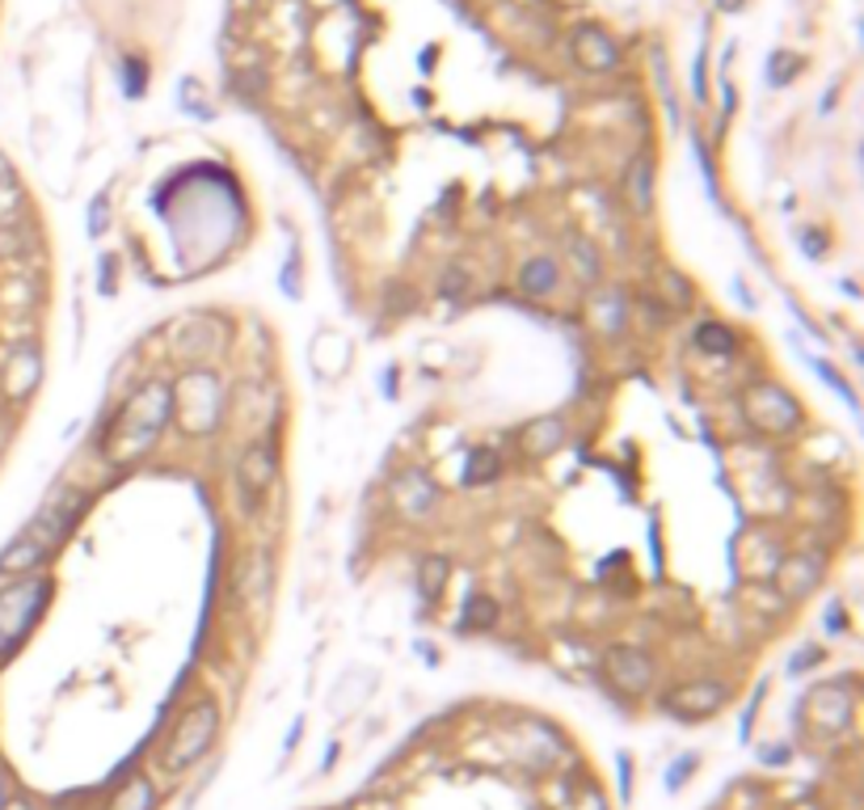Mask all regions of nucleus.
Here are the masks:
<instances>
[{
	"label": "nucleus",
	"mask_w": 864,
	"mask_h": 810,
	"mask_svg": "<svg viewBox=\"0 0 864 810\" xmlns=\"http://www.w3.org/2000/svg\"><path fill=\"white\" fill-rule=\"evenodd\" d=\"M173 423V393L165 381H148L144 388H135L126 405L114 414V423L105 431V460L110 465H135L148 452L156 448V439L165 435Z\"/></svg>",
	"instance_id": "nucleus-1"
},
{
	"label": "nucleus",
	"mask_w": 864,
	"mask_h": 810,
	"mask_svg": "<svg viewBox=\"0 0 864 810\" xmlns=\"http://www.w3.org/2000/svg\"><path fill=\"white\" fill-rule=\"evenodd\" d=\"M220 739V705L215 701H194L190 709H182V718L173 722L161 751V768L169 777H182L190 768L207 756Z\"/></svg>",
	"instance_id": "nucleus-2"
},
{
	"label": "nucleus",
	"mask_w": 864,
	"mask_h": 810,
	"mask_svg": "<svg viewBox=\"0 0 864 810\" xmlns=\"http://www.w3.org/2000/svg\"><path fill=\"white\" fill-rule=\"evenodd\" d=\"M51 591L55 587L47 575H21L18 583H9L0 591V662L30 638V629L39 625V617L51 604Z\"/></svg>",
	"instance_id": "nucleus-3"
},
{
	"label": "nucleus",
	"mask_w": 864,
	"mask_h": 810,
	"mask_svg": "<svg viewBox=\"0 0 864 810\" xmlns=\"http://www.w3.org/2000/svg\"><path fill=\"white\" fill-rule=\"evenodd\" d=\"M173 393V418L182 423V431L190 435H211L224 418V388L220 376L207 367H190L177 384H169Z\"/></svg>",
	"instance_id": "nucleus-4"
},
{
	"label": "nucleus",
	"mask_w": 864,
	"mask_h": 810,
	"mask_svg": "<svg viewBox=\"0 0 864 810\" xmlns=\"http://www.w3.org/2000/svg\"><path fill=\"white\" fill-rule=\"evenodd\" d=\"M742 414L746 423L763 435H793L801 427V409L797 402L789 397V388L780 384H751L742 393Z\"/></svg>",
	"instance_id": "nucleus-5"
},
{
	"label": "nucleus",
	"mask_w": 864,
	"mask_h": 810,
	"mask_svg": "<svg viewBox=\"0 0 864 810\" xmlns=\"http://www.w3.org/2000/svg\"><path fill=\"white\" fill-rule=\"evenodd\" d=\"M84 507H89V498H84L81 490H55L51 498H47V507L39 512V519L26 528V536H34L42 549L51 554L63 536L81 524Z\"/></svg>",
	"instance_id": "nucleus-6"
},
{
	"label": "nucleus",
	"mask_w": 864,
	"mask_h": 810,
	"mask_svg": "<svg viewBox=\"0 0 864 810\" xmlns=\"http://www.w3.org/2000/svg\"><path fill=\"white\" fill-rule=\"evenodd\" d=\"M274 477H278V456L271 444H250L245 456L236 460V494H241V512H257L262 498L271 494Z\"/></svg>",
	"instance_id": "nucleus-7"
},
{
	"label": "nucleus",
	"mask_w": 864,
	"mask_h": 810,
	"mask_svg": "<svg viewBox=\"0 0 864 810\" xmlns=\"http://www.w3.org/2000/svg\"><path fill=\"white\" fill-rule=\"evenodd\" d=\"M603 676L620 697H646L653 688V659L637 646H611L603 655Z\"/></svg>",
	"instance_id": "nucleus-8"
},
{
	"label": "nucleus",
	"mask_w": 864,
	"mask_h": 810,
	"mask_svg": "<svg viewBox=\"0 0 864 810\" xmlns=\"http://www.w3.org/2000/svg\"><path fill=\"white\" fill-rule=\"evenodd\" d=\"M852 709H856V701H852L847 684H822L805 697V722L822 735H840L852 722Z\"/></svg>",
	"instance_id": "nucleus-9"
},
{
	"label": "nucleus",
	"mask_w": 864,
	"mask_h": 810,
	"mask_svg": "<svg viewBox=\"0 0 864 810\" xmlns=\"http://www.w3.org/2000/svg\"><path fill=\"white\" fill-rule=\"evenodd\" d=\"M725 705H730V688L713 680L683 684V688H674L671 697H667V709H671L674 718H683V722H704V718L721 713Z\"/></svg>",
	"instance_id": "nucleus-10"
},
{
	"label": "nucleus",
	"mask_w": 864,
	"mask_h": 810,
	"mask_svg": "<svg viewBox=\"0 0 864 810\" xmlns=\"http://www.w3.org/2000/svg\"><path fill=\"white\" fill-rule=\"evenodd\" d=\"M42 381V355L39 346H13L4 363H0V393L9 397V402H26Z\"/></svg>",
	"instance_id": "nucleus-11"
},
{
	"label": "nucleus",
	"mask_w": 864,
	"mask_h": 810,
	"mask_svg": "<svg viewBox=\"0 0 864 810\" xmlns=\"http://www.w3.org/2000/svg\"><path fill=\"white\" fill-rule=\"evenodd\" d=\"M435 503H439V494H435V482L426 473L421 469L397 473V482H393V507L405 519H426V515L435 512Z\"/></svg>",
	"instance_id": "nucleus-12"
},
{
	"label": "nucleus",
	"mask_w": 864,
	"mask_h": 810,
	"mask_svg": "<svg viewBox=\"0 0 864 810\" xmlns=\"http://www.w3.org/2000/svg\"><path fill=\"white\" fill-rule=\"evenodd\" d=\"M772 578H776V591L784 599H805L822 583V557H814V554L780 557V566Z\"/></svg>",
	"instance_id": "nucleus-13"
},
{
	"label": "nucleus",
	"mask_w": 864,
	"mask_h": 810,
	"mask_svg": "<svg viewBox=\"0 0 864 810\" xmlns=\"http://www.w3.org/2000/svg\"><path fill=\"white\" fill-rule=\"evenodd\" d=\"M569 47H573V60L587 68V72H611V68L620 64V51H616V43H611L599 26L573 30V43Z\"/></svg>",
	"instance_id": "nucleus-14"
},
{
	"label": "nucleus",
	"mask_w": 864,
	"mask_h": 810,
	"mask_svg": "<svg viewBox=\"0 0 864 810\" xmlns=\"http://www.w3.org/2000/svg\"><path fill=\"white\" fill-rule=\"evenodd\" d=\"M220 351V330H207L203 317L182 321V330H173V355L182 363H207Z\"/></svg>",
	"instance_id": "nucleus-15"
},
{
	"label": "nucleus",
	"mask_w": 864,
	"mask_h": 810,
	"mask_svg": "<svg viewBox=\"0 0 864 810\" xmlns=\"http://www.w3.org/2000/svg\"><path fill=\"white\" fill-rule=\"evenodd\" d=\"M780 557H784V549L776 545V536H768V533H746L742 540H738V561H742V570H746L751 578L776 575Z\"/></svg>",
	"instance_id": "nucleus-16"
},
{
	"label": "nucleus",
	"mask_w": 864,
	"mask_h": 810,
	"mask_svg": "<svg viewBox=\"0 0 864 810\" xmlns=\"http://www.w3.org/2000/svg\"><path fill=\"white\" fill-rule=\"evenodd\" d=\"M105 810H156V786L144 772H131L123 786L110 793Z\"/></svg>",
	"instance_id": "nucleus-17"
},
{
	"label": "nucleus",
	"mask_w": 864,
	"mask_h": 810,
	"mask_svg": "<svg viewBox=\"0 0 864 810\" xmlns=\"http://www.w3.org/2000/svg\"><path fill=\"white\" fill-rule=\"evenodd\" d=\"M47 561V549H42L34 536L21 533L4 554H0V575H34V566Z\"/></svg>",
	"instance_id": "nucleus-18"
},
{
	"label": "nucleus",
	"mask_w": 864,
	"mask_h": 810,
	"mask_svg": "<svg viewBox=\"0 0 864 810\" xmlns=\"http://www.w3.org/2000/svg\"><path fill=\"white\" fill-rule=\"evenodd\" d=\"M566 444V423L561 418H540V423H531L524 431V452L531 460H545L552 452Z\"/></svg>",
	"instance_id": "nucleus-19"
},
{
	"label": "nucleus",
	"mask_w": 864,
	"mask_h": 810,
	"mask_svg": "<svg viewBox=\"0 0 864 810\" xmlns=\"http://www.w3.org/2000/svg\"><path fill=\"white\" fill-rule=\"evenodd\" d=\"M590 321L603 334H620L624 330V296L620 292H594L590 296Z\"/></svg>",
	"instance_id": "nucleus-20"
},
{
	"label": "nucleus",
	"mask_w": 864,
	"mask_h": 810,
	"mask_svg": "<svg viewBox=\"0 0 864 810\" xmlns=\"http://www.w3.org/2000/svg\"><path fill=\"white\" fill-rule=\"evenodd\" d=\"M519 283H524V292H531V296H552L557 283H561V271H557L552 257H531L524 266V275H519Z\"/></svg>",
	"instance_id": "nucleus-21"
},
{
	"label": "nucleus",
	"mask_w": 864,
	"mask_h": 810,
	"mask_svg": "<svg viewBox=\"0 0 864 810\" xmlns=\"http://www.w3.org/2000/svg\"><path fill=\"white\" fill-rule=\"evenodd\" d=\"M629 203H632V212H650V203H653V170H650V161L641 156V161H632V170H629Z\"/></svg>",
	"instance_id": "nucleus-22"
},
{
	"label": "nucleus",
	"mask_w": 864,
	"mask_h": 810,
	"mask_svg": "<svg viewBox=\"0 0 864 810\" xmlns=\"http://www.w3.org/2000/svg\"><path fill=\"white\" fill-rule=\"evenodd\" d=\"M695 346L709 351V355H730L734 351V330H725L716 321H704V325H695Z\"/></svg>",
	"instance_id": "nucleus-23"
},
{
	"label": "nucleus",
	"mask_w": 864,
	"mask_h": 810,
	"mask_svg": "<svg viewBox=\"0 0 864 810\" xmlns=\"http://www.w3.org/2000/svg\"><path fill=\"white\" fill-rule=\"evenodd\" d=\"M443 587H447V561L426 557V561H421V570H418V591L426 599H439Z\"/></svg>",
	"instance_id": "nucleus-24"
},
{
	"label": "nucleus",
	"mask_w": 864,
	"mask_h": 810,
	"mask_svg": "<svg viewBox=\"0 0 864 810\" xmlns=\"http://www.w3.org/2000/svg\"><path fill=\"white\" fill-rule=\"evenodd\" d=\"M573 257H578V279H594L599 275V266H594V254H590V245H582V241H573Z\"/></svg>",
	"instance_id": "nucleus-25"
},
{
	"label": "nucleus",
	"mask_w": 864,
	"mask_h": 810,
	"mask_svg": "<svg viewBox=\"0 0 864 810\" xmlns=\"http://www.w3.org/2000/svg\"><path fill=\"white\" fill-rule=\"evenodd\" d=\"M772 68H776V72H772V81H776V85H784V81L793 77V68H797V55H784V51H780L776 64H772Z\"/></svg>",
	"instance_id": "nucleus-26"
},
{
	"label": "nucleus",
	"mask_w": 864,
	"mask_h": 810,
	"mask_svg": "<svg viewBox=\"0 0 864 810\" xmlns=\"http://www.w3.org/2000/svg\"><path fill=\"white\" fill-rule=\"evenodd\" d=\"M573 810H608V802H603V793H599V789H582V793H578V802H573Z\"/></svg>",
	"instance_id": "nucleus-27"
},
{
	"label": "nucleus",
	"mask_w": 864,
	"mask_h": 810,
	"mask_svg": "<svg viewBox=\"0 0 864 810\" xmlns=\"http://www.w3.org/2000/svg\"><path fill=\"white\" fill-rule=\"evenodd\" d=\"M489 620H494V608H489V604H485V599H481V604L472 608V617H468V625H477V629H481V625H489Z\"/></svg>",
	"instance_id": "nucleus-28"
},
{
	"label": "nucleus",
	"mask_w": 864,
	"mask_h": 810,
	"mask_svg": "<svg viewBox=\"0 0 864 810\" xmlns=\"http://www.w3.org/2000/svg\"><path fill=\"white\" fill-rule=\"evenodd\" d=\"M9 798H13V781H9V772H4V768H0V807H4V802H9Z\"/></svg>",
	"instance_id": "nucleus-29"
},
{
	"label": "nucleus",
	"mask_w": 864,
	"mask_h": 810,
	"mask_svg": "<svg viewBox=\"0 0 864 810\" xmlns=\"http://www.w3.org/2000/svg\"><path fill=\"white\" fill-rule=\"evenodd\" d=\"M0 810H34V807H30L26 798H9V802H4V807H0Z\"/></svg>",
	"instance_id": "nucleus-30"
},
{
	"label": "nucleus",
	"mask_w": 864,
	"mask_h": 810,
	"mask_svg": "<svg viewBox=\"0 0 864 810\" xmlns=\"http://www.w3.org/2000/svg\"><path fill=\"white\" fill-rule=\"evenodd\" d=\"M0 182H9V165H4V156H0Z\"/></svg>",
	"instance_id": "nucleus-31"
}]
</instances>
